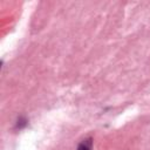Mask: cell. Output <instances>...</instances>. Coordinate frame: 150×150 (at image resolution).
Masks as SVG:
<instances>
[{"instance_id":"1","label":"cell","mask_w":150,"mask_h":150,"mask_svg":"<svg viewBox=\"0 0 150 150\" xmlns=\"http://www.w3.org/2000/svg\"><path fill=\"white\" fill-rule=\"evenodd\" d=\"M93 149V142H91V138H87V139H83L79 146H77V150H91Z\"/></svg>"},{"instance_id":"2","label":"cell","mask_w":150,"mask_h":150,"mask_svg":"<svg viewBox=\"0 0 150 150\" xmlns=\"http://www.w3.org/2000/svg\"><path fill=\"white\" fill-rule=\"evenodd\" d=\"M26 124H27V120H25V118H22V117L18 120V123H16V125H18V128H19V129L23 128Z\"/></svg>"}]
</instances>
